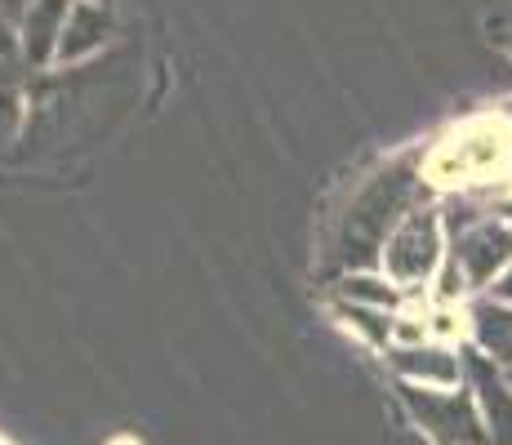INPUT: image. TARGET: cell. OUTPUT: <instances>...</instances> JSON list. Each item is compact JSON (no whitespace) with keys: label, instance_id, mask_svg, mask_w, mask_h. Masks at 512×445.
I'll return each mask as SVG.
<instances>
[{"label":"cell","instance_id":"cell-7","mask_svg":"<svg viewBox=\"0 0 512 445\" xmlns=\"http://www.w3.org/2000/svg\"><path fill=\"white\" fill-rule=\"evenodd\" d=\"M392 361L419 388H459V379H464V361L446 348H401Z\"/></svg>","mask_w":512,"mask_h":445},{"label":"cell","instance_id":"cell-11","mask_svg":"<svg viewBox=\"0 0 512 445\" xmlns=\"http://www.w3.org/2000/svg\"><path fill=\"white\" fill-rule=\"evenodd\" d=\"M495 294H499V299H508V303H512V267H508V272H504V281H499V285H495Z\"/></svg>","mask_w":512,"mask_h":445},{"label":"cell","instance_id":"cell-6","mask_svg":"<svg viewBox=\"0 0 512 445\" xmlns=\"http://www.w3.org/2000/svg\"><path fill=\"white\" fill-rule=\"evenodd\" d=\"M495 161H499V138L468 130V134L450 138V143L432 156V178H437V183H459V178L486 174Z\"/></svg>","mask_w":512,"mask_h":445},{"label":"cell","instance_id":"cell-4","mask_svg":"<svg viewBox=\"0 0 512 445\" xmlns=\"http://www.w3.org/2000/svg\"><path fill=\"white\" fill-rule=\"evenodd\" d=\"M508 259H512V223L481 219V223H472V227L459 232V241H455V276H450V281L464 276L468 285H486Z\"/></svg>","mask_w":512,"mask_h":445},{"label":"cell","instance_id":"cell-9","mask_svg":"<svg viewBox=\"0 0 512 445\" xmlns=\"http://www.w3.org/2000/svg\"><path fill=\"white\" fill-rule=\"evenodd\" d=\"M67 0H36L32 18H27V54L45 58L49 45L63 41V27H67Z\"/></svg>","mask_w":512,"mask_h":445},{"label":"cell","instance_id":"cell-13","mask_svg":"<svg viewBox=\"0 0 512 445\" xmlns=\"http://www.w3.org/2000/svg\"><path fill=\"white\" fill-rule=\"evenodd\" d=\"M508 45H512V36H508Z\"/></svg>","mask_w":512,"mask_h":445},{"label":"cell","instance_id":"cell-3","mask_svg":"<svg viewBox=\"0 0 512 445\" xmlns=\"http://www.w3.org/2000/svg\"><path fill=\"white\" fill-rule=\"evenodd\" d=\"M383 259H388L392 281L415 285L423 276H432V267L441 259V219L437 210H410L397 223V232L383 245Z\"/></svg>","mask_w":512,"mask_h":445},{"label":"cell","instance_id":"cell-12","mask_svg":"<svg viewBox=\"0 0 512 445\" xmlns=\"http://www.w3.org/2000/svg\"><path fill=\"white\" fill-rule=\"evenodd\" d=\"M116 445H134V441H116Z\"/></svg>","mask_w":512,"mask_h":445},{"label":"cell","instance_id":"cell-8","mask_svg":"<svg viewBox=\"0 0 512 445\" xmlns=\"http://www.w3.org/2000/svg\"><path fill=\"white\" fill-rule=\"evenodd\" d=\"M472 334H477L481 352L495 356V365H508L512 370V308L477 303V308H472Z\"/></svg>","mask_w":512,"mask_h":445},{"label":"cell","instance_id":"cell-5","mask_svg":"<svg viewBox=\"0 0 512 445\" xmlns=\"http://www.w3.org/2000/svg\"><path fill=\"white\" fill-rule=\"evenodd\" d=\"M464 374L472 379V397L481 405L490 445H512V383L490 365V356H477V352H468Z\"/></svg>","mask_w":512,"mask_h":445},{"label":"cell","instance_id":"cell-2","mask_svg":"<svg viewBox=\"0 0 512 445\" xmlns=\"http://www.w3.org/2000/svg\"><path fill=\"white\" fill-rule=\"evenodd\" d=\"M406 405L415 414L419 428H428L441 445H490L486 419H481V405L464 388H419L406 383Z\"/></svg>","mask_w":512,"mask_h":445},{"label":"cell","instance_id":"cell-1","mask_svg":"<svg viewBox=\"0 0 512 445\" xmlns=\"http://www.w3.org/2000/svg\"><path fill=\"white\" fill-rule=\"evenodd\" d=\"M415 192H419V178L410 165H392L379 178H370L366 192L352 201L348 219H343V241H339L343 259H352V263L374 259L388 245V227L397 232V219L410 210Z\"/></svg>","mask_w":512,"mask_h":445},{"label":"cell","instance_id":"cell-10","mask_svg":"<svg viewBox=\"0 0 512 445\" xmlns=\"http://www.w3.org/2000/svg\"><path fill=\"white\" fill-rule=\"evenodd\" d=\"M107 32V14L94 5H76L67 14V27H63V41H58V54L72 58V54H85L90 45H98V36Z\"/></svg>","mask_w":512,"mask_h":445},{"label":"cell","instance_id":"cell-14","mask_svg":"<svg viewBox=\"0 0 512 445\" xmlns=\"http://www.w3.org/2000/svg\"><path fill=\"white\" fill-rule=\"evenodd\" d=\"M508 383H512V374H508Z\"/></svg>","mask_w":512,"mask_h":445}]
</instances>
